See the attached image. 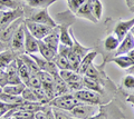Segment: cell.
Instances as JSON below:
<instances>
[{
  "label": "cell",
  "mask_w": 134,
  "mask_h": 119,
  "mask_svg": "<svg viewBox=\"0 0 134 119\" xmlns=\"http://www.w3.org/2000/svg\"><path fill=\"white\" fill-rule=\"evenodd\" d=\"M99 110V105H91L85 102H79L70 110V115L75 118L79 119H90L96 115Z\"/></svg>",
  "instance_id": "obj_1"
},
{
  "label": "cell",
  "mask_w": 134,
  "mask_h": 119,
  "mask_svg": "<svg viewBox=\"0 0 134 119\" xmlns=\"http://www.w3.org/2000/svg\"><path fill=\"white\" fill-rule=\"evenodd\" d=\"M79 100H77L73 93H65V95H60L55 97L53 100L49 101V105L52 107H57L59 109L66 110V111H70L77 104H79Z\"/></svg>",
  "instance_id": "obj_2"
},
{
  "label": "cell",
  "mask_w": 134,
  "mask_h": 119,
  "mask_svg": "<svg viewBox=\"0 0 134 119\" xmlns=\"http://www.w3.org/2000/svg\"><path fill=\"white\" fill-rule=\"evenodd\" d=\"M24 22H25L26 28L29 30V32H30V34L38 40H43L53 29V28L49 27V26L41 24V23H38V22H34L29 19H25Z\"/></svg>",
  "instance_id": "obj_3"
},
{
  "label": "cell",
  "mask_w": 134,
  "mask_h": 119,
  "mask_svg": "<svg viewBox=\"0 0 134 119\" xmlns=\"http://www.w3.org/2000/svg\"><path fill=\"white\" fill-rule=\"evenodd\" d=\"M25 21V20H24ZM25 22H23L19 26V28L16 30V32L12 36V38L10 40L9 48L11 50H14L17 52L19 56L24 54V42H25Z\"/></svg>",
  "instance_id": "obj_4"
},
{
  "label": "cell",
  "mask_w": 134,
  "mask_h": 119,
  "mask_svg": "<svg viewBox=\"0 0 134 119\" xmlns=\"http://www.w3.org/2000/svg\"><path fill=\"white\" fill-rule=\"evenodd\" d=\"M77 100L81 102H85V104H91V105H100V93L93 91L90 89H81L78 91L73 92Z\"/></svg>",
  "instance_id": "obj_5"
},
{
  "label": "cell",
  "mask_w": 134,
  "mask_h": 119,
  "mask_svg": "<svg viewBox=\"0 0 134 119\" xmlns=\"http://www.w3.org/2000/svg\"><path fill=\"white\" fill-rule=\"evenodd\" d=\"M35 9H36V8H35ZM26 19L31 20V21H34V22H38V23H41V24H46V26H49L52 28L57 27L56 21L52 17H50V15L48 14L47 9H37L36 11H34L32 14L29 15L28 18H26Z\"/></svg>",
  "instance_id": "obj_6"
},
{
  "label": "cell",
  "mask_w": 134,
  "mask_h": 119,
  "mask_svg": "<svg viewBox=\"0 0 134 119\" xmlns=\"http://www.w3.org/2000/svg\"><path fill=\"white\" fill-rule=\"evenodd\" d=\"M31 58L36 61L37 66L39 67V69L41 71H45V72H48V73H52V75H58V68L56 67V65L54 64V61H49L47 59H45L43 56L40 55H36V54H32L30 55Z\"/></svg>",
  "instance_id": "obj_7"
},
{
  "label": "cell",
  "mask_w": 134,
  "mask_h": 119,
  "mask_svg": "<svg viewBox=\"0 0 134 119\" xmlns=\"http://www.w3.org/2000/svg\"><path fill=\"white\" fill-rule=\"evenodd\" d=\"M24 18H18L15 20L14 22H11L10 24H8L7 27L0 29V41L5 42V43H10V40L12 38V36L16 32V30L19 28V26L24 22Z\"/></svg>",
  "instance_id": "obj_8"
},
{
  "label": "cell",
  "mask_w": 134,
  "mask_h": 119,
  "mask_svg": "<svg viewBox=\"0 0 134 119\" xmlns=\"http://www.w3.org/2000/svg\"><path fill=\"white\" fill-rule=\"evenodd\" d=\"M26 27V26H25ZM39 52L38 39L35 38L27 28H25V42H24V54L32 55Z\"/></svg>",
  "instance_id": "obj_9"
},
{
  "label": "cell",
  "mask_w": 134,
  "mask_h": 119,
  "mask_svg": "<svg viewBox=\"0 0 134 119\" xmlns=\"http://www.w3.org/2000/svg\"><path fill=\"white\" fill-rule=\"evenodd\" d=\"M133 27H134V18L130 19V20H120V21H117V23L115 24L114 32H113V34H114L121 41V40L131 31Z\"/></svg>",
  "instance_id": "obj_10"
},
{
  "label": "cell",
  "mask_w": 134,
  "mask_h": 119,
  "mask_svg": "<svg viewBox=\"0 0 134 119\" xmlns=\"http://www.w3.org/2000/svg\"><path fill=\"white\" fill-rule=\"evenodd\" d=\"M134 49V38L132 32L130 31L129 34L121 40V42L117 47L116 51L114 52V57L116 56H122V55H127L130 51Z\"/></svg>",
  "instance_id": "obj_11"
},
{
  "label": "cell",
  "mask_w": 134,
  "mask_h": 119,
  "mask_svg": "<svg viewBox=\"0 0 134 119\" xmlns=\"http://www.w3.org/2000/svg\"><path fill=\"white\" fill-rule=\"evenodd\" d=\"M6 73H7V80H8V85H17V84H21V78L19 76L18 72V68H17V62L16 59L10 62L7 66V68L5 69Z\"/></svg>",
  "instance_id": "obj_12"
},
{
  "label": "cell",
  "mask_w": 134,
  "mask_h": 119,
  "mask_svg": "<svg viewBox=\"0 0 134 119\" xmlns=\"http://www.w3.org/2000/svg\"><path fill=\"white\" fill-rule=\"evenodd\" d=\"M59 34H60V30H59V27H55L53 28L52 31L45 37L43 39V41L45 43H47L50 48H53L55 51L58 52V47H59Z\"/></svg>",
  "instance_id": "obj_13"
},
{
  "label": "cell",
  "mask_w": 134,
  "mask_h": 119,
  "mask_svg": "<svg viewBox=\"0 0 134 119\" xmlns=\"http://www.w3.org/2000/svg\"><path fill=\"white\" fill-rule=\"evenodd\" d=\"M60 34H59V41L62 45L67 47H72L74 45L73 40V31L70 29L69 24H63L59 27Z\"/></svg>",
  "instance_id": "obj_14"
},
{
  "label": "cell",
  "mask_w": 134,
  "mask_h": 119,
  "mask_svg": "<svg viewBox=\"0 0 134 119\" xmlns=\"http://www.w3.org/2000/svg\"><path fill=\"white\" fill-rule=\"evenodd\" d=\"M77 17L88 19L92 22H97V19L94 17L93 15V9H92V0H87L84 5L77 10V12L75 14Z\"/></svg>",
  "instance_id": "obj_15"
},
{
  "label": "cell",
  "mask_w": 134,
  "mask_h": 119,
  "mask_svg": "<svg viewBox=\"0 0 134 119\" xmlns=\"http://www.w3.org/2000/svg\"><path fill=\"white\" fill-rule=\"evenodd\" d=\"M97 54L98 52L96 50H93V49L87 52V54L84 56L82 58V60H81V65H79V68H78L77 72L81 73V75H85L86 69L88 68L92 64H93V61L95 60L96 57H97Z\"/></svg>",
  "instance_id": "obj_16"
},
{
  "label": "cell",
  "mask_w": 134,
  "mask_h": 119,
  "mask_svg": "<svg viewBox=\"0 0 134 119\" xmlns=\"http://www.w3.org/2000/svg\"><path fill=\"white\" fill-rule=\"evenodd\" d=\"M83 85H84V88L86 89H90V90H93V91H96L98 93H104V89H103V85L99 83L97 79L95 78H92L88 76H83Z\"/></svg>",
  "instance_id": "obj_17"
},
{
  "label": "cell",
  "mask_w": 134,
  "mask_h": 119,
  "mask_svg": "<svg viewBox=\"0 0 134 119\" xmlns=\"http://www.w3.org/2000/svg\"><path fill=\"white\" fill-rule=\"evenodd\" d=\"M53 87H54V93H55V97L60 96V95H65V93L69 92L68 86H67V84L59 77V75H55Z\"/></svg>",
  "instance_id": "obj_18"
},
{
  "label": "cell",
  "mask_w": 134,
  "mask_h": 119,
  "mask_svg": "<svg viewBox=\"0 0 134 119\" xmlns=\"http://www.w3.org/2000/svg\"><path fill=\"white\" fill-rule=\"evenodd\" d=\"M19 55L11 49H7V50L0 52V69H6L7 66L10 62H12Z\"/></svg>",
  "instance_id": "obj_19"
},
{
  "label": "cell",
  "mask_w": 134,
  "mask_h": 119,
  "mask_svg": "<svg viewBox=\"0 0 134 119\" xmlns=\"http://www.w3.org/2000/svg\"><path fill=\"white\" fill-rule=\"evenodd\" d=\"M38 46H39V52L38 54L40 56H43L45 59H47L49 61H53L55 59L56 55L58 54L57 51H55L53 48H50L47 43H45L43 40H38Z\"/></svg>",
  "instance_id": "obj_20"
},
{
  "label": "cell",
  "mask_w": 134,
  "mask_h": 119,
  "mask_svg": "<svg viewBox=\"0 0 134 119\" xmlns=\"http://www.w3.org/2000/svg\"><path fill=\"white\" fill-rule=\"evenodd\" d=\"M120 42L121 41L119 40V38H117L114 34L108 35L106 38L103 40V47L107 52H115Z\"/></svg>",
  "instance_id": "obj_21"
},
{
  "label": "cell",
  "mask_w": 134,
  "mask_h": 119,
  "mask_svg": "<svg viewBox=\"0 0 134 119\" xmlns=\"http://www.w3.org/2000/svg\"><path fill=\"white\" fill-rule=\"evenodd\" d=\"M16 62H17V68H18V72H19V76L21 78V81L26 85L28 83L29 78H30L31 73L29 71V69L27 68V66L25 65V62L21 60V58L18 56L16 58Z\"/></svg>",
  "instance_id": "obj_22"
},
{
  "label": "cell",
  "mask_w": 134,
  "mask_h": 119,
  "mask_svg": "<svg viewBox=\"0 0 134 119\" xmlns=\"http://www.w3.org/2000/svg\"><path fill=\"white\" fill-rule=\"evenodd\" d=\"M20 58H21V60L25 62V65L27 66V68L29 69V71H30L31 75H39V72L41 71L39 67L37 66L36 64V61L34 60L31 58V56L30 55H27V54H21L19 56Z\"/></svg>",
  "instance_id": "obj_23"
},
{
  "label": "cell",
  "mask_w": 134,
  "mask_h": 119,
  "mask_svg": "<svg viewBox=\"0 0 134 119\" xmlns=\"http://www.w3.org/2000/svg\"><path fill=\"white\" fill-rule=\"evenodd\" d=\"M26 87L27 86L24 83L17 84V85H6L2 88V92L8 93V95H12V96H21V93Z\"/></svg>",
  "instance_id": "obj_24"
},
{
  "label": "cell",
  "mask_w": 134,
  "mask_h": 119,
  "mask_svg": "<svg viewBox=\"0 0 134 119\" xmlns=\"http://www.w3.org/2000/svg\"><path fill=\"white\" fill-rule=\"evenodd\" d=\"M113 62L117 65L120 68L122 69H127V68H132L134 66V62L132 59L129 57V55H122V56H116L112 59Z\"/></svg>",
  "instance_id": "obj_25"
},
{
  "label": "cell",
  "mask_w": 134,
  "mask_h": 119,
  "mask_svg": "<svg viewBox=\"0 0 134 119\" xmlns=\"http://www.w3.org/2000/svg\"><path fill=\"white\" fill-rule=\"evenodd\" d=\"M54 64L56 65V67L59 69V70H73L72 68V65H70L69 60L66 58V57L62 56L59 54H57L55 59L53 60Z\"/></svg>",
  "instance_id": "obj_26"
},
{
  "label": "cell",
  "mask_w": 134,
  "mask_h": 119,
  "mask_svg": "<svg viewBox=\"0 0 134 119\" xmlns=\"http://www.w3.org/2000/svg\"><path fill=\"white\" fill-rule=\"evenodd\" d=\"M0 100L6 102L8 105H12L14 107L16 105H19L25 101V99L21 96H12V95H8V93H5V92H0Z\"/></svg>",
  "instance_id": "obj_27"
},
{
  "label": "cell",
  "mask_w": 134,
  "mask_h": 119,
  "mask_svg": "<svg viewBox=\"0 0 134 119\" xmlns=\"http://www.w3.org/2000/svg\"><path fill=\"white\" fill-rule=\"evenodd\" d=\"M57 0H27V3L30 8L36 9H47L49 6L55 3Z\"/></svg>",
  "instance_id": "obj_28"
},
{
  "label": "cell",
  "mask_w": 134,
  "mask_h": 119,
  "mask_svg": "<svg viewBox=\"0 0 134 119\" xmlns=\"http://www.w3.org/2000/svg\"><path fill=\"white\" fill-rule=\"evenodd\" d=\"M92 9H93L94 17L99 20L103 15V5L99 0H92Z\"/></svg>",
  "instance_id": "obj_29"
},
{
  "label": "cell",
  "mask_w": 134,
  "mask_h": 119,
  "mask_svg": "<svg viewBox=\"0 0 134 119\" xmlns=\"http://www.w3.org/2000/svg\"><path fill=\"white\" fill-rule=\"evenodd\" d=\"M21 97L24 98L25 100H27V101L38 102V100H37V97L35 95V92H34V90L31 88H29V87L25 88V90H24L23 93H21Z\"/></svg>",
  "instance_id": "obj_30"
},
{
  "label": "cell",
  "mask_w": 134,
  "mask_h": 119,
  "mask_svg": "<svg viewBox=\"0 0 134 119\" xmlns=\"http://www.w3.org/2000/svg\"><path fill=\"white\" fill-rule=\"evenodd\" d=\"M53 111H54V115H55V119H72L73 118L69 111L59 109L57 107H53Z\"/></svg>",
  "instance_id": "obj_31"
},
{
  "label": "cell",
  "mask_w": 134,
  "mask_h": 119,
  "mask_svg": "<svg viewBox=\"0 0 134 119\" xmlns=\"http://www.w3.org/2000/svg\"><path fill=\"white\" fill-rule=\"evenodd\" d=\"M26 86L31 89L41 88V81H40V78L38 77V75H31L28 80V83L26 84Z\"/></svg>",
  "instance_id": "obj_32"
},
{
  "label": "cell",
  "mask_w": 134,
  "mask_h": 119,
  "mask_svg": "<svg viewBox=\"0 0 134 119\" xmlns=\"http://www.w3.org/2000/svg\"><path fill=\"white\" fill-rule=\"evenodd\" d=\"M122 87L127 90H134V76L127 75L122 79Z\"/></svg>",
  "instance_id": "obj_33"
},
{
  "label": "cell",
  "mask_w": 134,
  "mask_h": 119,
  "mask_svg": "<svg viewBox=\"0 0 134 119\" xmlns=\"http://www.w3.org/2000/svg\"><path fill=\"white\" fill-rule=\"evenodd\" d=\"M87 0H68V7L74 14H76L77 10L81 8Z\"/></svg>",
  "instance_id": "obj_34"
},
{
  "label": "cell",
  "mask_w": 134,
  "mask_h": 119,
  "mask_svg": "<svg viewBox=\"0 0 134 119\" xmlns=\"http://www.w3.org/2000/svg\"><path fill=\"white\" fill-rule=\"evenodd\" d=\"M12 108H14V106L12 105H8V104H6V102L0 100V118L6 116V115L9 112Z\"/></svg>",
  "instance_id": "obj_35"
},
{
  "label": "cell",
  "mask_w": 134,
  "mask_h": 119,
  "mask_svg": "<svg viewBox=\"0 0 134 119\" xmlns=\"http://www.w3.org/2000/svg\"><path fill=\"white\" fill-rule=\"evenodd\" d=\"M107 111H106V107H103V106H99V110L98 112L94 115L93 117H91L90 119H107Z\"/></svg>",
  "instance_id": "obj_36"
},
{
  "label": "cell",
  "mask_w": 134,
  "mask_h": 119,
  "mask_svg": "<svg viewBox=\"0 0 134 119\" xmlns=\"http://www.w3.org/2000/svg\"><path fill=\"white\" fill-rule=\"evenodd\" d=\"M6 85H8L6 70H5V69H0V86L3 88Z\"/></svg>",
  "instance_id": "obj_37"
},
{
  "label": "cell",
  "mask_w": 134,
  "mask_h": 119,
  "mask_svg": "<svg viewBox=\"0 0 134 119\" xmlns=\"http://www.w3.org/2000/svg\"><path fill=\"white\" fill-rule=\"evenodd\" d=\"M0 2H1L6 8H10V9H17V5H16L15 0H0Z\"/></svg>",
  "instance_id": "obj_38"
},
{
  "label": "cell",
  "mask_w": 134,
  "mask_h": 119,
  "mask_svg": "<svg viewBox=\"0 0 134 119\" xmlns=\"http://www.w3.org/2000/svg\"><path fill=\"white\" fill-rule=\"evenodd\" d=\"M35 119H47V116H46V114L40 109L37 112H35Z\"/></svg>",
  "instance_id": "obj_39"
},
{
  "label": "cell",
  "mask_w": 134,
  "mask_h": 119,
  "mask_svg": "<svg viewBox=\"0 0 134 119\" xmlns=\"http://www.w3.org/2000/svg\"><path fill=\"white\" fill-rule=\"evenodd\" d=\"M7 49H9V46H8V43H5L2 41H0V52L7 50Z\"/></svg>",
  "instance_id": "obj_40"
},
{
  "label": "cell",
  "mask_w": 134,
  "mask_h": 119,
  "mask_svg": "<svg viewBox=\"0 0 134 119\" xmlns=\"http://www.w3.org/2000/svg\"><path fill=\"white\" fill-rule=\"evenodd\" d=\"M125 100H126L127 102H130V104H132L134 106V95H127L126 98H125Z\"/></svg>",
  "instance_id": "obj_41"
},
{
  "label": "cell",
  "mask_w": 134,
  "mask_h": 119,
  "mask_svg": "<svg viewBox=\"0 0 134 119\" xmlns=\"http://www.w3.org/2000/svg\"><path fill=\"white\" fill-rule=\"evenodd\" d=\"M127 1V6L131 9H134V0H126Z\"/></svg>",
  "instance_id": "obj_42"
},
{
  "label": "cell",
  "mask_w": 134,
  "mask_h": 119,
  "mask_svg": "<svg viewBox=\"0 0 134 119\" xmlns=\"http://www.w3.org/2000/svg\"><path fill=\"white\" fill-rule=\"evenodd\" d=\"M127 55H129V57H130V58L132 59V61L134 62V49H133V50H131V51H130ZM133 67H134V66H133Z\"/></svg>",
  "instance_id": "obj_43"
},
{
  "label": "cell",
  "mask_w": 134,
  "mask_h": 119,
  "mask_svg": "<svg viewBox=\"0 0 134 119\" xmlns=\"http://www.w3.org/2000/svg\"><path fill=\"white\" fill-rule=\"evenodd\" d=\"M9 119H25V118H21V117H18V116H11Z\"/></svg>",
  "instance_id": "obj_44"
},
{
  "label": "cell",
  "mask_w": 134,
  "mask_h": 119,
  "mask_svg": "<svg viewBox=\"0 0 134 119\" xmlns=\"http://www.w3.org/2000/svg\"><path fill=\"white\" fill-rule=\"evenodd\" d=\"M3 12H5V10H0V20H1V17H2Z\"/></svg>",
  "instance_id": "obj_45"
},
{
  "label": "cell",
  "mask_w": 134,
  "mask_h": 119,
  "mask_svg": "<svg viewBox=\"0 0 134 119\" xmlns=\"http://www.w3.org/2000/svg\"><path fill=\"white\" fill-rule=\"evenodd\" d=\"M10 117H7V116H3V117H1V118H0V119H9Z\"/></svg>",
  "instance_id": "obj_46"
},
{
  "label": "cell",
  "mask_w": 134,
  "mask_h": 119,
  "mask_svg": "<svg viewBox=\"0 0 134 119\" xmlns=\"http://www.w3.org/2000/svg\"><path fill=\"white\" fill-rule=\"evenodd\" d=\"M131 32H132V35H133V38H134V27L131 29Z\"/></svg>",
  "instance_id": "obj_47"
},
{
  "label": "cell",
  "mask_w": 134,
  "mask_h": 119,
  "mask_svg": "<svg viewBox=\"0 0 134 119\" xmlns=\"http://www.w3.org/2000/svg\"><path fill=\"white\" fill-rule=\"evenodd\" d=\"M0 92H2V87L1 86H0Z\"/></svg>",
  "instance_id": "obj_48"
},
{
  "label": "cell",
  "mask_w": 134,
  "mask_h": 119,
  "mask_svg": "<svg viewBox=\"0 0 134 119\" xmlns=\"http://www.w3.org/2000/svg\"><path fill=\"white\" fill-rule=\"evenodd\" d=\"M72 119H79V118H75V117H73V118H72Z\"/></svg>",
  "instance_id": "obj_49"
},
{
  "label": "cell",
  "mask_w": 134,
  "mask_h": 119,
  "mask_svg": "<svg viewBox=\"0 0 134 119\" xmlns=\"http://www.w3.org/2000/svg\"><path fill=\"white\" fill-rule=\"evenodd\" d=\"M133 11H134V9H133Z\"/></svg>",
  "instance_id": "obj_50"
},
{
  "label": "cell",
  "mask_w": 134,
  "mask_h": 119,
  "mask_svg": "<svg viewBox=\"0 0 134 119\" xmlns=\"http://www.w3.org/2000/svg\"><path fill=\"white\" fill-rule=\"evenodd\" d=\"M26 1H27V0H26Z\"/></svg>",
  "instance_id": "obj_51"
}]
</instances>
